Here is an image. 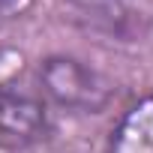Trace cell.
<instances>
[{
  "label": "cell",
  "mask_w": 153,
  "mask_h": 153,
  "mask_svg": "<svg viewBox=\"0 0 153 153\" xmlns=\"http://www.w3.org/2000/svg\"><path fill=\"white\" fill-rule=\"evenodd\" d=\"M39 90L54 105L78 114H99L117 96V84L105 72L69 54H51L39 63Z\"/></svg>",
  "instance_id": "6da1fadb"
},
{
  "label": "cell",
  "mask_w": 153,
  "mask_h": 153,
  "mask_svg": "<svg viewBox=\"0 0 153 153\" xmlns=\"http://www.w3.org/2000/svg\"><path fill=\"white\" fill-rule=\"evenodd\" d=\"M63 12L75 27L117 42H138L150 30L144 12L129 0H63Z\"/></svg>",
  "instance_id": "7a4b0ae2"
},
{
  "label": "cell",
  "mask_w": 153,
  "mask_h": 153,
  "mask_svg": "<svg viewBox=\"0 0 153 153\" xmlns=\"http://www.w3.org/2000/svg\"><path fill=\"white\" fill-rule=\"evenodd\" d=\"M45 129H48V111L42 99L24 90L0 87V147L21 150L39 144Z\"/></svg>",
  "instance_id": "3957f363"
},
{
  "label": "cell",
  "mask_w": 153,
  "mask_h": 153,
  "mask_svg": "<svg viewBox=\"0 0 153 153\" xmlns=\"http://www.w3.org/2000/svg\"><path fill=\"white\" fill-rule=\"evenodd\" d=\"M105 153H153V93L141 96L120 114Z\"/></svg>",
  "instance_id": "277c9868"
},
{
  "label": "cell",
  "mask_w": 153,
  "mask_h": 153,
  "mask_svg": "<svg viewBox=\"0 0 153 153\" xmlns=\"http://www.w3.org/2000/svg\"><path fill=\"white\" fill-rule=\"evenodd\" d=\"M30 6H33V0H0V24L21 15V12H27Z\"/></svg>",
  "instance_id": "5b68a950"
},
{
  "label": "cell",
  "mask_w": 153,
  "mask_h": 153,
  "mask_svg": "<svg viewBox=\"0 0 153 153\" xmlns=\"http://www.w3.org/2000/svg\"><path fill=\"white\" fill-rule=\"evenodd\" d=\"M15 153H72V150H60V147H48V144H30V147H21V150H15Z\"/></svg>",
  "instance_id": "8992f818"
}]
</instances>
